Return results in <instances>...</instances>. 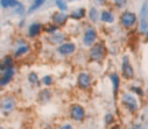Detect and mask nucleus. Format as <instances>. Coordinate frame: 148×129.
Segmentation results:
<instances>
[{"instance_id": "nucleus-21", "label": "nucleus", "mask_w": 148, "mask_h": 129, "mask_svg": "<svg viewBox=\"0 0 148 129\" xmlns=\"http://www.w3.org/2000/svg\"><path fill=\"white\" fill-rule=\"evenodd\" d=\"M28 50H29V47H28V46H21V47H19V48L14 51V57H20V56L27 54Z\"/></svg>"}, {"instance_id": "nucleus-7", "label": "nucleus", "mask_w": 148, "mask_h": 129, "mask_svg": "<svg viewBox=\"0 0 148 129\" xmlns=\"http://www.w3.org/2000/svg\"><path fill=\"white\" fill-rule=\"evenodd\" d=\"M15 107V99L13 97H5L0 101V109L4 113H10Z\"/></svg>"}, {"instance_id": "nucleus-12", "label": "nucleus", "mask_w": 148, "mask_h": 129, "mask_svg": "<svg viewBox=\"0 0 148 129\" xmlns=\"http://www.w3.org/2000/svg\"><path fill=\"white\" fill-rule=\"evenodd\" d=\"M13 76H14V69L13 68L6 69L5 72H4V74H3V77L0 78V85L5 86L6 84H8L11 81V79L13 78Z\"/></svg>"}, {"instance_id": "nucleus-10", "label": "nucleus", "mask_w": 148, "mask_h": 129, "mask_svg": "<svg viewBox=\"0 0 148 129\" xmlns=\"http://www.w3.org/2000/svg\"><path fill=\"white\" fill-rule=\"evenodd\" d=\"M148 26V3H145L141 7V23H140V29L141 30H147Z\"/></svg>"}, {"instance_id": "nucleus-24", "label": "nucleus", "mask_w": 148, "mask_h": 129, "mask_svg": "<svg viewBox=\"0 0 148 129\" xmlns=\"http://www.w3.org/2000/svg\"><path fill=\"white\" fill-rule=\"evenodd\" d=\"M89 18L92 22H97L98 20V11L96 8H91L90 12H89Z\"/></svg>"}, {"instance_id": "nucleus-5", "label": "nucleus", "mask_w": 148, "mask_h": 129, "mask_svg": "<svg viewBox=\"0 0 148 129\" xmlns=\"http://www.w3.org/2000/svg\"><path fill=\"white\" fill-rule=\"evenodd\" d=\"M123 76L125 79H133L134 78V70L130 63V59L127 56L123 57V66H121Z\"/></svg>"}, {"instance_id": "nucleus-27", "label": "nucleus", "mask_w": 148, "mask_h": 129, "mask_svg": "<svg viewBox=\"0 0 148 129\" xmlns=\"http://www.w3.org/2000/svg\"><path fill=\"white\" fill-rule=\"evenodd\" d=\"M131 91H132L133 93H135L136 96H140V97L143 96V91L139 87V86H133V87H131Z\"/></svg>"}, {"instance_id": "nucleus-2", "label": "nucleus", "mask_w": 148, "mask_h": 129, "mask_svg": "<svg viewBox=\"0 0 148 129\" xmlns=\"http://www.w3.org/2000/svg\"><path fill=\"white\" fill-rule=\"evenodd\" d=\"M121 104H123V106H124L126 109H128L131 113H135V112L138 111V108H139L138 101H136L135 98H134L132 94H130V93H125V94L121 96Z\"/></svg>"}, {"instance_id": "nucleus-35", "label": "nucleus", "mask_w": 148, "mask_h": 129, "mask_svg": "<svg viewBox=\"0 0 148 129\" xmlns=\"http://www.w3.org/2000/svg\"><path fill=\"white\" fill-rule=\"evenodd\" d=\"M0 129H4V128H3V127H0Z\"/></svg>"}, {"instance_id": "nucleus-20", "label": "nucleus", "mask_w": 148, "mask_h": 129, "mask_svg": "<svg viewBox=\"0 0 148 129\" xmlns=\"http://www.w3.org/2000/svg\"><path fill=\"white\" fill-rule=\"evenodd\" d=\"M19 4L18 0H0V5L5 8H8V7H15L16 5Z\"/></svg>"}, {"instance_id": "nucleus-15", "label": "nucleus", "mask_w": 148, "mask_h": 129, "mask_svg": "<svg viewBox=\"0 0 148 129\" xmlns=\"http://www.w3.org/2000/svg\"><path fill=\"white\" fill-rule=\"evenodd\" d=\"M110 79L113 84V94L114 97H117L118 91H119V77L117 73H112V74H110Z\"/></svg>"}, {"instance_id": "nucleus-1", "label": "nucleus", "mask_w": 148, "mask_h": 129, "mask_svg": "<svg viewBox=\"0 0 148 129\" xmlns=\"http://www.w3.org/2000/svg\"><path fill=\"white\" fill-rule=\"evenodd\" d=\"M106 55V48L103 43H96L92 44L90 51H89V58L95 62H100L104 59Z\"/></svg>"}, {"instance_id": "nucleus-16", "label": "nucleus", "mask_w": 148, "mask_h": 129, "mask_svg": "<svg viewBox=\"0 0 148 129\" xmlns=\"http://www.w3.org/2000/svg\"><path fill=\"white\" fill-rule=\"evenodd\" d=\"M64 38H65V35H64V34H62V33H56V31H55V33H53L51 36L48 37V41L51 42V43H60V42L64 41Z\"/></svg>"}, {"instance_id": "nucleus-33", "label": "nucleus", "mask_w": 148, "mask_h": 129, "mask_svg": "<svg viewBox=\"0 0 148 129\" xmlns=\"http://www.w3.org/2000/svg\"><path fill=\"white\" fill-rule=\"evenodd\" d=\"M132 129H140L139 127H134V128H132Z\"/></svg>"}, {"instance_id": "nucleus-34", "label": "nucleus", "mask_w": 148, "mask_h": 129, "mask_svg": "<svg viewBox=\"0 0 148 129\" xmlns=\"http://www.w3.org/2000/svg\"><path fill=\"white\" fill-rule=\"evenodd\" d=\"M146 37H147V40H148V30H147V35H146Z\"/></svg>"}, {"instance_id": "nucleus-18", "label": "nucleus", "mask_w": 148, "mask_h": 129, "mask_svg": "<svg viewBox=\"0 0 148 129\" xmlns=\"http://www.w3.org/2000/svg\"><path fill=\"white\" fill-rule=\"evenodd\" d=\"M50 98H51V93H50L49 90H43V91H41L40 94H39V100H40L41 102H47Z\"/></svg>"}, {"instance_id": "nucleus-11", "label": "nucleus", "mask_w": 148, "mask_h": 129, "mask_svg": "<svg viewBox=\"0 0 148 129\" xmlns=\"http://www.w3.org/2000/svg\"><path fill=\"white\" fill-rule=\"evenodd\" d=\"M51 20H53V23L56 25V26H61V25H64L68 20V15L64 13V12H56L53 16H51Z\"/></svg>"}, {"instance_id": "nucleus-28", "label": "nucleus", "mask_w": 148, "mask_h": 129, "mask_svg": "<svg viewBox=\"0 0 148 129\" xmlns=\"http://www.w3.org/2000/svg\"><path fill=\"white\" fill-rule=\"evenodd\" d=\"M42 83H43L46 86H49V85H51V83H53V78H51L50 76H46V77L42 78Z\"/></svg>"}, {"instance_id": "nucleus-19", "label": "nucleus", "mask_w": 148, "mask_h": 129, "mask_svg": "<svg viewBox=\"0 0 148 129\" xmlns=\"http://www.w3.org/2000/svg\"><path fill=\"white\" fill-rule=\"evenodd\" d=\"M70 16H71L72 19H75V20H79V19H82V18L85 16V10H84V8H79V10L73 11V12L70 14Z\"/></svg>"}, {"instance_id": "nucleus-8", "label": "nucleus", "mask_w": 148, "mask_h": 129, "mask_svg": "<svg viewBox=\"0 0 148 129\" xmlns=\"http://www.w3.org/2000/svg\"><path fill=\"white\" fill-rule=\"evenodd\" d=\"M77 84L81 89L83 90H88L90 89L91 86V76L86 72H82L78 74V78H77Z\"/></svg>"}, {"instance_id": "nucleus-4", "label": "nucleus", "mask_w": 148, "mask_h": 129, "mask_svg": "<svg viewBox=\"0 0 148 129\" xmlns=\"http://www.w3.org/2000/svg\"><path fill=\"white\" fill-rule=\"evenodd\" d=\"M136 22V15L132 12H124L120 15V25L124 28H131Z\"/></svg>"}, {"instance_id": "nucleus-26", "label": "nucleus", "mask_w": 148, "mask_h": 129, "mask_svg": "<svg viewBox=\"0 0 148 129\" xmlns=\"http://www.w3.org/2000/svg\"><path fill=\"white\" fill-rule=\"evenodd\" d=\"M56 6L62 11V12H64V11H66V8H68V6H66V4L63 1V0H57L56 1Z\"/></svg>"}, {"instance_id": "nucleus-13", "label": "nucleus", "mask_w": 148, "mask_h": 129, "mask_svg": "<svg viewBox=\"0 0 148 129\" xmlns=\"http://www.w3.org/2000/svg\"><path fill=\"white\" fill-rule=\"evenodd\" d=\"M42 30V26H41V23H33L29 28H28V35L30 36V37H35V36H38L39 34H40V31Z\"/></svg>"}, {"instance_id": "nucleus-29", "label": "nucleus", "mask_w": 148, "mask_h": 129, "mask_svg": "<svg viewBox=\"0 0 148 129\" xmlns=\"http://www.w3.org/2000/svg\"><path fill=\"white\" fill-rule=\"evenodd\" d=\"M114 121V117L112 114H106L105 115V123L106 124H110V123H112Z\"/></svg>"}, {"instance_id": "nucleus-32", "label": "nucleus", "mask_w": 148, "mask_h": 129, "mask_svg": "<svg viewBox=\"0 0 148 129\" xmlns=\"http://www.w3.org/2000/svg\"><path fill=\"white\" fill-rule=\"evenodd\" d=\"M112 129H120V127H119V126H113Z\"/></svg>"}, {"instance_id": "nucleus-9", "label": "nucleus", "mask_w": 148, "mask_h": 129, "mask_svg": "<svg viewBox=\"0 0 148 129\" xmlns=\"http://www.w3.org/2000/svg\"><path fill=\"white\" fill-rule=\"evenodd\" d=\"M75 50H76V46L73 44V43H70V42L63 43L62 46L58 47V53H60L61 55H63V56L71 55V54L75 53Z\"/></svg>"}, {"instance_id": "nucleus-6", "label": "nucleus", "mask_w": 148, "mask_h": 129, "mask_svg": "<svg viewBox=\"0 0 148 129\" xmlns=\"http://www.w3.org/2000/svg\"><path fill=\"white\" fill-rule=\"evenodd\" d=\"M97 38V33L93 28H86L84 31V36H83V43L88 47H91L93 43L96 42Z\"/></svg>"}, {"instance_id": "nucleus-22", "label": "nucleus", "mask_w": 148, "mask_h": 129, "mask_svg": "<svg viewBox=\"0 0 148 129\" xmlns=\"http://www.w3.org/2000/svg\"><path fill=\"white\" fill-rule=\"evenodd\" d=\"M46 1V0H34V3H33V5L29 7V10H28V13H33L34 11H36L40 6H42L43 5V3Z\"/></svg>"}, {"instance_id": "nucleus-17", "label": "nucleus", "mask_w": 148, "mask_h": 129, "mask_svg": "<svg viewBox=\"0 0 148 129\" xmlns=\"http://www.w3.org/2000/svg\"><path fill=\"white\" fill-rule=\"evenodd\" d=\"M100 19H101V21H103V22L111 23V22H113L114 16H113V14H112V13L108 12V11H103V12H101V14H100Z\"/></svg>"}, {"instance_id": "nucleus-3", "label": "nucleus", "mask_w": 148, "mask_h": 129, "mask_svg": "<svg viewBox=\"0 0 148 129\" xmlns=\"http://www.w3.org/2000/svg\"><path fill=\"white\" fill-rule=\"evenodd\" d=\"M69 114H70V117L75 121H82L84 117H85V111L84 108L81 106V105H72L69 109Z\"/></svg>"}, {"instance_id": "nucleus-14", "label": "nucleus", "mask_w": 148, "mask_h": 129, "mask_svg": "<svg viewBox=\"0 0 148 129\" xmlns=\"http://www.w3.org/2000/svg\"><path fill=\"white\" fill-rule=\"evenodd\" d=\"M13 68V58L11 56H5L1 61H0V70L5 71L6 69Z\"/></svg>"}, {"instance_id": "nucleus-23", "label": "nucleus", "mask_w": 148, "mask_h": 129, "mask_svg": "<svg viewBox=\"0 0 148 129\" xmlns=\"http://www.w3.org/2000/svg\"><path fill=\"white\" fill-rule=\"evenodd\" d=\"M28 80H29L30 84H33V85H36V86L39 85V77H38V74L34 73V72L29 73V76H28Z\"/></svg>"}, {"instance_id": "nucleus-25", "label": "nucleus", "mask_w": 148, "mask_h": 129, "mask_svg": "<svg viewBox=\"0 0 148 129\" xmlns=\"http://www.w3.org/2000/svg\"><path fill=\"white\" fill-rule=\"evenodd\" d=\"M57 29H58V27H57L56 25H54V23H53V25H47V26L43 27V30H45V31H47V33H51V34L55 33Z\"/></svg>"}, {"instance_id": "nucleus-30", "label": "nucleus", "mask_w": 148, "mask_h": 129, "mask_svg": "<svg viewBox=\"0 0 148 129\" xmlns=\"http://www.w3.org/2000/svg\"><path fill=\"white\" fill-rule=\"evenodd\" d=\"M127 3V0H114V4L117 7H124Z\"/></svg>"}, {"instance_id": "nucleus-31", "label": "nucleus", "mask_w": 148, "mask_h": 129, "mask_svg": "<svg viewBox=\"0 0 148 129\" xmlns=\"http://www.w3.org/2000/svg\"><path fill=\"white\" fill-rule=\"evenodd\" d=\"M60 129H73V128H72V126H70V124H64V126H62Z\"/></svg>"}]
</instances>
